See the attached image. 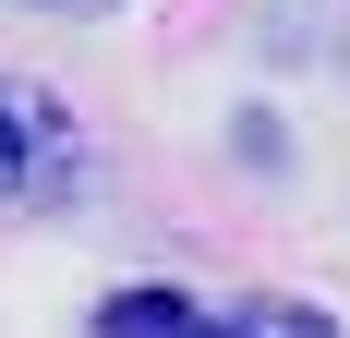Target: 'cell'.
I'll return each mask as SVG.
<instances>
[{
  "label": "cell",
  "mask_w": 350,
  "mask_h": 338,
  "mask_svg": "<svg viewBox=\"0 0 350 338\" xmlns=\"http://www.w3.org/2000/svg\"><path fill=\"white\" fill-rule=\"evenodd\" d=\"M85 145H72V109L25 73H0V205H61Z\"/></svg>",
  "instance_id": "1"
},
{
  "label": "cell",
  "mask_w": 350,
  "mask_h": 338,
  "mask_svg": "<svg viewBox=\"0 0 350 338\" xmlns=\"http://www.w3.org/2000/svg\"><path fill=\"white\" fill-rule=\"evenodd\" d=\"M217 326H230V338H338L314 302H290V290H254V302H230Z\"/></svg>",
  "instance_id": "3"
},
{
  "label": "cell",
  "mask_w": 350,
  "mask_h": 338,
  "mask_svg": "<svg viewBox=\"0 0 350 338\" xmlns=\"http://www.w3.org/2000/svg\"><path fill=\"white\" fill-rule=\"evenodd\" d=\"M97 338H230V326H217L206 302H181V290H109Z\"/></svg>",
  "instance_id": "2"
}]
</instances>
